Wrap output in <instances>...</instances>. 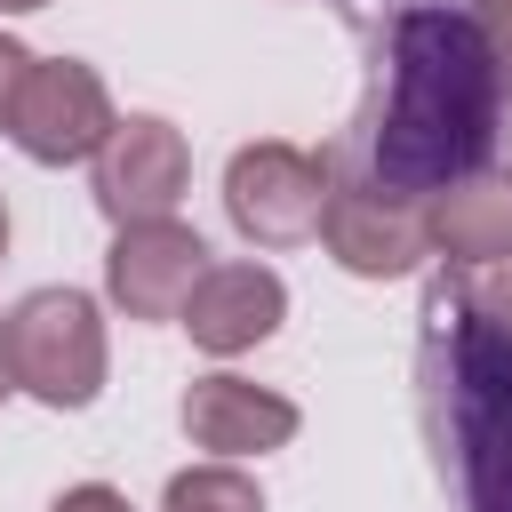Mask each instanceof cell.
Listing matches in <instances>:
<instances>
[{"instance_id": "cell-1", "label": "cell", "mask_w": 512, "mask_h": 512, "mask_svg": "<svg viewBox=\"0 0 512 512\" xmlns=\"http://www.w3.org/2000/svg\"><path fill=\"white\" fill-rule=\"evenodd\" d=\"M496 112H504V80H496L480 16L408 8L392 24V96L368 136V168H376L368 184H384L400 200H432L440 184H456L488 160Z\"/></svg>"}, {"instance_id": "cell-2", "label": "cell", "mask_w": 512, "mask_h": 512, "mask_svg": "<svg viewBox=\"0 0 512 512\" xmlns=\"http://www.w3.org/2000/svg\"><path fill=\"white\" fill-rule=\"evenodd\" d=\"M424 368L448 400V448L472 512H512V272L432 296Z\"/></svg>"}, {"instance_id": "cell-3", "label": "cell", "mask_w": 512, "mask_h": 512, "mask_svg": "<svg viewBox=\"0 0 512 512\" xmlns=\"http://www.w3.org/2000/svg\"><path fill=\"white\" fill-rule=\"evenodd\" d=\"M8 360L16 384L48 408H88L104 384V320L80 288H40L8 312Z\"/></svg>"}, {"instance_id": "cell-4", "label": "cell", "mask_w": 512, "mask_h": 512, "mask_svg": "<svg viewBox=\"0 0 512 512\" xmlns=\"http://www.w3.org/2000/svg\"><path fill=\"white\" fill-rule=\"evenodd\" d=\"M8 136L24 160L40 168H64V160H88L104 136H112V96L88 64L56 56V64H24L16 80V104H8Z\"/></svg>"}, {"instance_id": "cell-5", "label": "cell", "mask_w": 512, "mask_h": 512, "mask_svg": "<svg viewBox=\"0 0 512 512\" xmlns=\"http://www.w3.org/2000/svg\"><path fill=\"white\" fill-rule=\"evenodd\" d=\"M224 208L264 248L312 240L320 216H328V168L312 152H296V144H240L232 168H224Z\"/></svg>"}, {"instance_id": "cell-6", "label": "cell", "mask_w": 512, "mask_h": 512, "mask_svg": "<svg viewBox=\"0 0 512 512\" xmlns=\"http://www.w3.org/2000/svg\"><path fill=\"white\" fill-rule=\"evenodd\" d=\"M184 176H192V152L168 120L136 112V120H112V136L96 144V208L112 224H152L184 200Z\"/></svg>"}, {"instance_id": "cell-7", "label": "cell", "mask_w": 512, "mask_h": 512, "mask_svg": "<svg viewBox=\"0 0 512 512\" xmlns=\"http://www.w3.org/2000/svg\"><path fill=\"white\" fill-rule=\"evenodd\" d=\"M208 272V248L200 232H184L176 216H152V224H120L112 256H104V280H112V304L128 320H176L184 296L200 288Z\"/></svg>"}, {"instance_id": "cell-8", "label": "cell", "mask_w": 512, "mask_h": 512, "mask_svg": "<svg viewBox=\"0 0 512 512\" xmlns=\"http://www.w3.org/2000/svg\"><path fill=\"white\" fill-rule=\"evenodd\" d=\"M328 248L344 272L360 280H392V272H416V256L432 248L424 232V208L384 192V184H328V216H320Z\"/></svg>"}, {"instance_id": "cell-9", "label": "cell", "mask_w": 512, "mask_h": 512, "mask_svg": "<svg viewBox=\"0 0 512 512\" xmlns=\"http://www.w3.org/2000/svg\"><path fill=\"white\" fill-rule=\"evenodd\" d=\"M280 312H288L280 272H264V264H216V272H200V288L184 296L176 320L192 328L200 352H248V344H264L280 328Z\"/></svg>"}, {"instance_id": "cell-10", "label": "cell", "mask_w": 512, "mask_h": 512, "mask_svg": "<svg viewBox=\"0 0 512 512\" xmlns=\"http://www.w3.org/2000/svg\"><path fill=\"white\" fill-rule=\"evenodd\" d=\"M184 432H192L200 448H216V456H264V448H280V440L296 432V408H288L280 392L248 384V376H192V392H184Z\"/></svg>"}, {"instance_id": "cell-11", "label": "cell", "mask_w": 512, "mask_h": 512, "mask_svg": "<svg viewBox=\"0 0 512 512\" xmlns=\"http://www.w3.org/2000/svg\"><path fill=\"white\" fill-rule=\"evenodd\" d=\"M424 232L448 264H512V176H456L432 192Z\"/></svg>"}, {"instance_id": "cell-12", "label": "cell", "mask_w": 512, "mask_h": 512, "mask_svg": "<svg viewBox=\"0 0 512 512\" xmlns=\"http://www.w3.org/2000/svg\"><path fill=\"white\" fill-rule=\"evenodd\" d=\"M168 512H264V496H256L248 472L200 464V472H176V480H168Z\"/></svg>"}, {"instance_id": "cell-13", "label": "cell", "mask_w": 512, "mask_h": 512, "mask_svg": "<svg viewBox=\"0 0 512 512\" xmlns=\"http://www.w3.org/2000/svg\"><path fill=\"white\" fill-rule=\"evenodd\" d=\"M480 32H488L496 80H504V96H512V0H480Z\"/></svg>"}, {"instance_id": "cell-14", "label": "cell", "mask_w": 512, "mask_h": 512, "mask_svg": "<svg viewBox=\"0 0 512 512\" xmlns=\"http://www.w3.org/2000/svg\"><path fill=\"white\" fill-rule=\"evenodd\" d=\"M48 512H128V496H120V488H96V480H88V488H64V496H56Z\"/></svg>"}, {"instance_id": "cell-15", "label": "cell", "mask_w": 512, "mask_h": 512, "mask_svg": "<svg viewBox=\"0 0 512 512\" xmlns=\"http://www.w3.org/2000/svg\"><path fill=\"white\" fill-rule=\"evenodd\" d=\"M24 64H32V56H24L16 40H0V128H8V104H16V80H24Z\"/></svg>"}, {"instance_id": "cell-16", "label": "cell", "mask_w": 512, "mask_h": 512, "mask_svg": "<svg viewBox=\"0 0 512 512\" xmlns=\"http://www.w3.org/2000/svg\"><path fill=\"white\" fill-rule=\"evenodd\" d=\"M16 392V360H8V320H0V400Z\"/></svg>"}, {"instance_id": "cell-17", "label": "cell", "mask_w": 512, "mask_h": 512, "mask_svg": "<svg viewBox=\"0 0 512 512\" xmlns=\"http://www.w3.org/2000/svg\"><path fill=\"white\" fill-rule=\"evenodd\" d=\"M0 8H40V0H0Z\"/></svg>"}, {"instance_id": "cell-18", "label": "cell", "mask_w": 512, "mask_h": 512, "mask_svg": "<svg viewBox=\"0 0 512 512\" xmlns=\"http://www.w3.org/2000/svg\"><path fill=\"white\" fill-rule=\"evenodd\" d=\"M0 248H8V208H0Z\"/></svg>"}]
</instances>
